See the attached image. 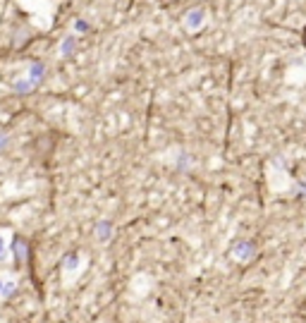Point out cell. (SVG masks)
<instances>
[{
    "mask_svg": "<svg viewBox=\"0 0 306 323\" xmlns=\"http://www.w3.org/2000/svg\"><path fill=\"white\" fill-rule=\"evenodd\" d=\"M43 74H46V67H43V63H31V67H29V74L24 77L22 81H14L12 84V89H14V94H19V96H24L29 94V91H34L36 86L41 84V79H43Z\"/></svg>",
    "mask_w": 306,
    "mask_h": 323,
    "instance_id": "obj_1",
    "label": "cell"
},
{
    "mask_svg": "<svg viewBox=\"0 0 306 323\" xmlns=\"http://www.w3.org/2000/svg\"><path fill=\"white\" fill-rule=\"evenodd\" d=\"M10 252L14 254V261H17V266H24L29 261V256H31V247H29V242L24 240V237H14L12 240V247H10Z\"/></svg>",
    "mask_w": 306,
    "mask_h": 323,
    "instance_id": "obj_2",
    "label": "cell"
},
{
    "mask_svg": "<svg viewBox=\"0 0 306 323\" xmlns=\"http://www.w3.org/2000/svg\"><path fill=\"white\" fill-rule=\"evenodd\" d=\"M232 254L237 256L240 261H249L256 254V247H253V242H237L232 247Z\"/></svg>",
    "mask_w": 306,
    "mask_h": 323,
    "instance_id": "obj_3",
    "label": "cell"
},
{
    "mask_svg": "<svg viewBox=\"0 0 306 323\" xmlns=\"http://www.w3.org/2000/svg\"><path fill=\"white\" fill-rule=\"evenodd\" d=\"M96 237H98V242H108V240L113 237V223H110V220L96 223Z\"/></svg>",
    "mask_w": 306,
    "mask_h": 323,
    "instance_id": "obj_4",
    "label": "cell"
},
{
    "mask_svg": "<svg viewBox=\"0 0 306 323\" xmlns=\"http://www.w3.org/2000/svg\"><path fill=\"white\" fill-rule=\"evenodd\" d=\"M14 292H17V280H14V278L2 280V285H0V299H10Z\"/></svg>",
    "mask_w": 306,
    "mask_h": 323,
    "instance_id": "obj_5",
    "label": "cell"
},
{
    "mask_svg": "<svg viewBox=\"0 0 306 323\" xmlns=\"http://www.w3.org/2000/svg\"><path fill=\"white\" fill-rule=\"evenodd\" d=\"M203 24V10H194L186 14V29H199Z\"/></svg>",
    "mask_w": 306,
    "mask_h": 323,
    "instance_id": "obj_6",
    "label": "cell"
},
{
    "mask_svg": "<svg viewBox=\"0 0 306 323\" xmlns=\"http://www.w3.org/2000/svg\"><path fill=\"white\" fill-rule=\"evenodd\" d=\"M74 48H77V39H74V36H67V39L60 43V53L65 55V58L74 53Z\"/></svg>",
    "mask_w": 306,
    "mask_h": 323,
    "instance_id": "obj_7",
    "label": "cell"
},
{
    "mask_svg": "<svg viewBox=\"0 0 306 323\" xmlns=\"http://www.w3.org/2000/svg\"><path fill=\"white\" fill-rule=\"evenodd\" d=\"M7 258V242H5V237L0 235V261H5Z\"/></svg>",
    "mask_w": 306,
    "mask_h": 323,
    "instance_id": "obj_8",
    "label": "cell"
},
{
    "mask_svg": "<svg viewBox=\"0 0 306 323\" xmlns=\"http://www.w3.org/2000/svg\"><path fill=\"white\" fill-rule=\"evenodd\" d=\"M7 144H10V136H7V134H2V132H0V151H2V148L7 146Z\"/></svg>",
    "mask_w": 306,
    "mask_h": 323,
    "instance_id": "obj_9",
    "label": "cell"
},
{
    "mask_svg": "<svg viewBox=\"0 0 306 323\" xmlns=\"http://www.w3.org/2000/svg\"><path fill=\"white\" fill-rule=\"evenodd\" d=\"M74 29H77V31H86V29H89V24H86V22H77V24H74Z\"/></svg>",
    "mask_w": 306,
    "mask_h": 323,
    "instance_id": "obj_10",
    "label": "cell"
},
{
    "mask_svg": "<svg viewBox=\"0 0 306 323\" xmlns=\"http://www.w3.org/2000/svg\"><path fill=\"white\" fill-rule=\"evenodd\" d=\"M304 46H306V29H304Z\"/></svg>",
    "mask_w": 306,
    "mask_h": 323,
    "instance_id": "obj_11",
    "label": "cell"
},
{
    "mask_svg": "<svg viewBox=\"0 0 306 323\" xmlns=\"http://www.w3.org/2000/svg\"><path fill=\"white\" fill-rule=\"evenodd\" d=\"M0 285H2V278H0Z\"/></svg>",
    "mask_w": 306,
    "mask_h": 323,
    "instance_id": "obj_12",
    "label": "cell"
}]
</instances>
